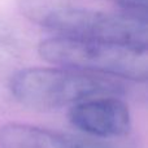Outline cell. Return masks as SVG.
I'll use <instances>...</instances> for the list:
<instances>
[{"instance_id":"obj_7","label":"cell","mask_w":148,"mask_h":148,"mask_svg":"<svg viewBox=\"0 0 148 148\" xmlns=\"http://www.w3.org/2000/svg\"><path fill=\"white\" fill-rule=\"evenodd\" d=\"M10 38V33H9V29H7L4 25L0 23V42H5Z\"/></svg>"},{"instance_id":"obj_2","label":"cell","mask_w":148,"mask_h":148,"mask_svg":"<svg viewBox=\"0 0 148 148\" xmlns=\"http://www.w3.org/2000/svg\"><path fill=\"white\" fill-rule=\"evenodd\" d=\"M9 90L20 104L38 110L73 107L104 95H118L122 84L110 77L64 66L26 68L10 77Z\"/></svg>"},{"instance_id":"obj_4","label":"cell","mask_w":148,"mask_h":148,"mask_svg":"<svg viewBox=\"0 0 148 148\" xmlns=\"http://www.w3.org/2000/svg\"><path fill=\"white\" fill-rule=\"evenodd\" d=\"M70 125L78 131L100 139L126 135L131 129L129 107L118 95H104L77 103L68 112Z\"/></svg>"},{"instance_id":"obj_1","label":"cell","mask_w":148,"mask_h":148,"mask_svg":"<svg viewBox=\"0 0 148 148\" xmlns=\"http://www.w3.org/2000/svg\"><path fill=\"white\" fill-rule=\"evenodd\" d=\"M31 22L56 34L83 40H97L147 49V21L123 13L78 7L68 0H17Z\"/></svg>"},{"instance_id":"obj_3","label":"cell","mask_w":148,"mask_h":148,"mask_svg":"<svg viewBox=\"0 0 148 148\" xmlns=\"http://www.w3.org/2000/svg\"><path fill=\"white\" fill-rule=\"evenodd\" d=\"M38 53L56 66L114 79L146 82L148 78V52L135 47L55 35L39 43Z\"/></svg>"},{"instance_id":"obj_5","label":"cell","mask_w":148,"mask_h":148,"mask_svg":"<svg viewBox=\"0 0 148 148\" xmlns=\"http://www.w3.org/2000/svg\"><path fill=\"white\" fill-rule=\"evenodd\" d=\"M0 148H114L99 139L81 138L30 123L9 122L0 127Z\"/></svg>"},{"instance_id":"obj_6","label":"cell","mask_w":148,"mask_h":148,"mask_svg":"<svg viewBox=\"0 0 148 148\" xmlns=\"http://www.w3.org/2000/svg\"><path fill=\"white\" fill-rule=\"evenodd\" d=\"M121 13L147 21V0H116Z\"/></svg>"}]
</instances>
